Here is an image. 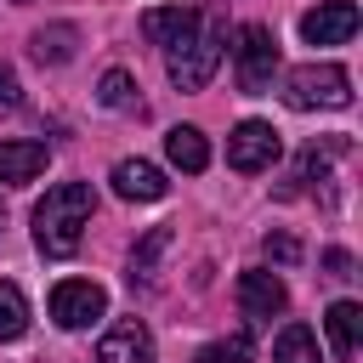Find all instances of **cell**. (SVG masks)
<instances>
[{
  "mask_svg": "<svg viewBox=\"0 0 363 363\" xmlns=\"http://www.w3.org/2000/svg\"><path fill=\"white\" fill-rule=\"evenodd\" d=\"M284 102L289 108H346L352 102V74L340 62H301L284 74Z\"/></svg>",
  "mask_w": 363,
  "mask_h": 363,
  "instance_id": "obj_3",
  "label": "cell"
},
{
  "mask_svg": "<svg viewBox=\"0 0 363 363\" xmlns=\"http://www.w3.org/2000/svg\"><path fill=\"white\" fill-rule=\"evenodd\" d=\"M323 267H329L335 278H352V255H346V250H329V255H323Z\"/></svg>",
  "mask_w": 363,
  "mask_h": 363,
  "instance_id": "obj_23",
  "label": "cell"
},
{
  "mask_svg": "<svg viewBox=\"0 0 363 363\" xmlns=\"http://www.w3.org/2000/svg\"><path fill=\"white\" fill-rule=\"evenodd\" d=\"M272 363H318V335L306 323H284L272 340Z\"/></svg>",
  "mask_w": 363,
  "mask_h": 363,
  "instance_id": "obj_17",
  "label": "cell"
},
{
  "mask_svg": "<svg viewBox=\"0 0 363 363\" xmlns=\"http://www.w3.org/2000/svg\"><path fill=\"white\" fill-rule=\"evenodd\" d=\"M17 102H23V85H17V68L0 57V119L6 113H17Z\"/></svg>",
  "mask_w": 363,
  "mask_h": 363,
  "instance_id": "obj_21",
  "label": "cell"
},
{
  "mask_svg": "<svg viewBox=\"0 0 363 363\" xmlns=\"http://www.w3.org/2000/svg\"><path fill=\"white\" fill-rule=\"evenodd\" d=\"M238 306H244L250 323H267V318H278V312L289 306V289H284L278 272L250 267V272H238Z\"/></svg>",
  "mask_w": 363,
  "mask_h": 363,
  "instance_id": "obj_7",
  "label": "cell"
},
{
  "mask_svg": "<svg viewBox=\"0 0 363 363\" xmlns=\"http://www.w3.org/2000/svg\"><path fill=\"white\" fill-rule=\"evenodd\" d=\"M250 357H255L250 329H233V335H221V340H210V346L193 352V363H250Z\"/></svg>",
  "mask_w": 363,
  "mask_h": 363,
  "instance_id": "obj_18",
  "label": "cell"
},
{
  "mask_svg": "<svg viewBox=\"0 0 363 363\" xmlns=\"http://www.w3.org/2000/svg\"><path fill=\"white\" fill-rule=\"evenodd\" d=\"M267 255H272V261H284V267H289V261H301V244H295V238H289V233H267Z\"/></svg>",
  "mask_w": 363,
  "mask_h": 363,
  "instance_id": "obj_22",
  "label": "cell"
},
{
  "mask_svg": "<svg viewBox=\"0 0 363 363\" xmlns=\"http://www.w3.org/2000/svg\"><path fill=\"white\" fill-rule=\"evenodd\" d=\"M278 74V40L267 23H244L238 28V91L244 96H261Z\"/></svg>",
  "mask_w": 363,
  "mask_h": 363,
  "instance_id": "obj_4",
  "label": "cell"
},
{
  "mask_svg": "<svg viewBox=\"0 0 363 363\" xmlns=\"http://www.w3.org/2000/svg\"><path fill=\"white\" fill-rule=\"evenodd\" d=\"M96 363H153V335L142 318H119L96 340Z\"/></svg>",
  "mask_w": 363,
  "mask_h": 363,
  "instance_id": "obj_9",
  "label": "cell"
},
{
  "mask_svg": "<svg viewBox=\"0 0 363 363\" xmlns=\"http://www.w3.org/2000/svg\"><path fill=\"white\" fill-rule=\"evenodd\" d=\"M74 45H79V28L74 23H45L40 34H34V62H68L74 57Z\"/></svg>",
  "mask_w": 363,
  "mask_h": 363,
  "instance_id": "obj_16",
  "label": "cell"
},
{
  "mask_svg": "<svg viewBox=\"0 0 363 363\" xmlns=\"http://www.w3.org/2000/svg\"><path fill=\"white\" fill-rule=\"evenodd\" d=\"M221 51H227V17L221 11H199V28L164 51V74L176 91H204L221 68Z\"/></svg>",
  "mask_w": 363,
  "mask_h": 363,
  "instance_id": "obj_2",
  "label": "cell"
},
{
  "mask_svg": "<svg viewBox=\"0 0 363 363\" xmlns=\"http://www.w3.org/2000/svg\"><path fill=\"white\" fill-rule=\"evenodd\" d=\"M102 312H108V289L91 284V278H62V284L51 289V318H57V329H85V323H96Z\"/></svg>",
  "mask_w": 363,
  "mask_h": 363,
  "instance_id": "obj_5",
  "label": "cell"
},
{
  "mask_svg": "<svg viewBox=\"0 0 363 363\" xmlns=\"http://www.w3.org/2000/svg\"><path fill=\"white\" fill-rule=\"evenodd\" d=\"M199 28V11L193 6H153L147 17H142V34L159 45V51H170V45H182L187 34Z\"/></svg>",
  "mask_w": 363,
  "mask_h": 363,
  "instance_id": "obj_12",
  "label": "cell"
},
{
  "mask_svg": "<svg viewBox=\"0 0 363 363\" xmlns=\"http://www.w3.org/2000/svg\"><path fill=\"white\" fill-rule=\"evenodd\" d=\"M323 329H329L335 357H352L357 340H363V306H357V301H335V306L323 312Z\"/></svg>",
  "mask_w": 363,
  "mask_h": 363,
  "instance_id": "obj_14",
  "label": "cell"
},
{
  "mask_svg": "<svg viewBox=\"0 0 363 363\" xmlns=\"http://www.w3.org/2000/svg\"><path fill=\"white\" fill-rule=\"evenodd\" d=\"M91 210H96L91 182H57V187L34 204V244H40V255L68 261V255L79 250V238H85Z\"/></svg>",
  "mask_w": 363,
  "mask_h": 363,
  "instance_id": "obj_1",
  "label": "cell"
},
{
  "mask_svg": "<svg viewBox=\"0 0 363 363\" xmlns=\"http://www.w3.org/2000/svg\"><path fill=\"white\" fill-rule=\"evenodd\" d=\"M96 96H102V108H130V102H136V79H130L125 68H108Z\"/></svg>",
  "mask_w": 363,
  "mask_h": 363,
  "instance_id": "obj_20",
  "label": "cell"
},
{
  "mask_svg": "<svg viewBox=\"0 0 363 363\" xmlns=\"http://www.w3.org/2000/svg\"><path fill=\"white\" fill-rule=\"evenodd\" d=\"M23 329H28V301L17 284L0 278V340H23Z\"/></svg>",
  "mask_w": 363,
  "mask_h": 363,
  "instance_id": "obj_19",
  "label": "cell"
},
{
  "mask_svg": "<svg viewBox=\"0 0 363 363\" xmlns=\"http://www.w3.org/2000/svg\"><path fill=\"white\" fill-rule=\"evenodd\" d=\"M278 153H284V142H278V130H272L267 119H244V125H233V136H227V164L244 170V176L267 170Z\"/></svg>",
  "mask_w": 363,
  "mask_h": 363,
  "instance_id": "obj_6",
  "label": "cell"
},
{
  "mask_svg": "<svg viewBox=\"0 0 363 363\" xmlns=\"http://www.w3.org/2000/svg\"><path fill=\"white\" fill-rule=\"evenodd\" d=\"M45 142H28V136H11V142H0V182L6 187H23V182H34L40 170H45Z\"/></svg>",
  "mask_w": 363,
  "mask_h": 363,
  "instance_id": "obj_11",
  "label": "cell"
},
{
  "mask_svg": "<svg viewBox=\"0 0 363 363\" xmlns=\"http://www.w3.org/2000/svg\"><path fill=\"white\" fill-rule=\"evenodd\" d=\"M357 34V6L352 0H323L301 17V40L306 45H346Z\"/></svg>",
  "mask_w": 363,
  "mask_h": 363,
  "instance_id": "obj_8",
  "label": "cell"
},
{
  "mask_svg": "<svg viewBox=\"0 0 363 363\" xmlns=\"http://www.w3.org/2000/svg\"><path fill=\"white\" fill-rule=\"evenodd\" d=\"M170 250V227H153L136 250H130V284H142V289H153L159 284V255Z\"/></svg>",
  "mask_w": 363,
  "mask_h": 363,
  "instance_id": "obj_15",
  "label": "cell"
},
{
  "mask_svg": "<svg viewBox=\"0 0 363 363\" xmlns=\"http://www.w3.org/2000/svg\"><path fill=\"white\" fill-rule=\"evenodd\" d=\"M113 193L130 199V204H153V199L170 193V182H164V170L147 164V159H119V164H113Z\"/></svg>",
  "mask_w": 363,
  "mask_h": 363,
  "instance_id": "obj_10",
  "label": "cell"
},
{
  "mask_svg": "<svg viewBox=\"0 0 363 363\" xmlns=\"http://www.w3.org/2000/svg\"><path fill=\"white\" fill-rule=\"evenodd\" d=\"M164 159H170L176 170L199 176V170L210 164V142H204V130H199V125H176V130H164Z\"/></svg>",
  "mask_w": 363,
  "mask_h": 363,
  "instance_id": "obj_13",
  "label": "cell"
}]
</instances>
